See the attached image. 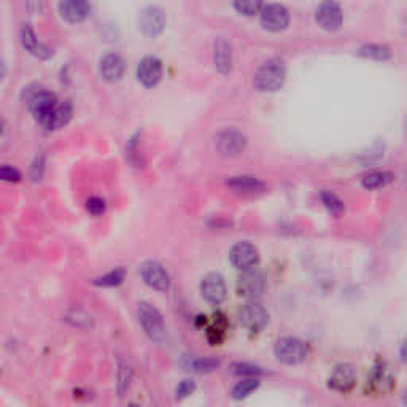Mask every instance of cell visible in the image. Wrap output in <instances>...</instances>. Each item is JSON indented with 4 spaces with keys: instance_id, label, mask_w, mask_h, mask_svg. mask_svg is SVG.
Instances as JSON below:
<instances>
[{
    "instance_id": "obj_1",
    "label": "cell",
    "mask_w": 407,
    "mask_h": 407,
    "mask_svg": "<svg viewBox=\"0 0 407 407\" xmlns=\"http://www.w3.org/2000/svg\"><path fill=\"white\" fill-rule=\"evenodd\" d=\"M23 100L31 110L35 121L48 130L51 113L58 104L56 95L40 84H31V86L24 88Z\"/></svg>"
},
{
    "instance_id": "obj_2",
    "label": "cell",
    "mask_w": 407,
    "mask_h": 407,
    "mask_svg": "<svg viewBox=\"0 0 407 407\" xmlns=\"http://www.w3.org/2000/svg\"><path fill=\"white\" fill-rule=\"evenodd\" d=\"M286 80V65L280 58H270L256 70L253 84L259 93H275L283 86Z\"/></svg>"
},
{
    "instance_id": "obj_3",
    "label": "cell",
    "mask_w": 407,
    "mask_h": 407,
    "mask_svg": "<svg viewBox=\"0 0 407 407\" xmlns=\"http://www.w3.org/2000/svg\"><path fill=\"white\" fill-rule=\"evenodd\" d=\"M137 318L142 326L145 334L150 339L161 342L165 338V321L163 314L150 303H139L137 305Z\"/></svg>"
},
{
    "instance_id": "obj_4",
    "label": "cell",
    "mask_w": 407,
    "mask_h": 407,
    "mask_svg": "<svg viewBox=\"0 0 407 407\" xmlns=\"http://www.w3.org/2000/svg\"><path fill=\"white\" fill-rule=\"evenodd\" d=\"M274 355L280 363L296 366L301 364L307 356V347L298 338H280L274 344Z\"/></svg>"
},
{
    "instance_id": "obj_5",
    "label": "cell",
    "mask_w": 407,
    "mask_h": 407,
    "mask_svg": "<svg viewBox=\"0 0 407 407\" xmlns=\"http://www.w3.org/2000/svg\"><path fill=\"white\" fill-rule=\"evenodd\" d=\"M247 143V135L235 128L223 129L215 135V148L223 156H239L245 152Z\"/></svg>"
},
{
    "instance_id": "obj_6",
    "label": "cell",
    "mask_w": 407,
    "mask_h": 407,
    "mask_svg": "<svg viewBox=\"0 0 407 407\" xmlns=\"http://www.w3.org/2000/svg\"><path fill=\"white\" fill-rule=\"evenodd\" d=\"M139 272L143 282L152 290L159 291V293H165V291L170 288V275L167 272V269H165L159 261H143V263L140 264Z\"/></svg>"
},
{
    "instance_id": "obj_7",
    "label": "cell",
    "mask_w": 407,
    "mask_h": 407,
    "mask_svg": "<svg viewBox=\"0 0 407 407\" xmlns=\"http://www.w3.org/2000/svg\"><path fill=\"white\" fill-rule=\"evenodd\" d=\"M137 21L139 29L145 37L156 38L158 35L163 34L167 18H165L164 10L158 7V5H148V7L140 10Z\"/></svg>"
},
{
    "instance_id": "obj_8",
    "label": "cell",
    "mask_w": 407,
    "mask_h": 407,
    "mask_svg": "<svg viewBox=\"0 0 407 407\" xmlns=\"http://www.w3.org/2000/svg\"><path fill=\"white\" fill-rule=\"evenodd\" d=\"M239 321L250 333H259L268 325L269 314L264 309V305H261L258 301H248L239 310Z\"/></svg>"
},
{
    "instance_id": "obj_9",
    "label": "cell",
    "mask_w": 407,
    "mask_h": 407,
    "mask_svg": "<svg viewBox=\"0 0 407 407\" xmlns=\"http://www.w3.org/2000/svg\"><path fill=\"white\" fill-rule=\"evenodd\" d=\"M261 26L269 32L285 31L290 24V13L282 3L263 5L259 12Z\"/></svg>"
},
{
    "instance_id": "obj_10",
    "label": "cell",
    "mask_w": 407,
    "mask_h": 407,
    "mask_svg": "<svg viewBox=\"0 0 407 407\" xmlns=\"http://www.w3.org/2000/svg\"><path fill=\"white\" fill-rule=\"evenodd\" d=\"M19 42H21V47L29 54H32L34 58L40 59V61H48V59L53 58V49L47 43L40 42L31 24H21V27H19Z\"/></svg>"
},
{
    "instance_id": "obj_11",
    "label": "cell",
    "mask_w": 407,
    "mask_h": 407,
    "mask_svg": "<svg viewBox=\"0 0 407 407\" xmlns=\"http://www.w3.org/2000/svg\"><path fill=\"white\" fill-rule=\"evenodd\" d=\"M137 82L145 88H153L163 78V62L156 56H145L140 59L135 70Z\"/></svg>"
},
{
    "instance_id": "obj_12",
    "label": "cell",
    "mask_w": 407,
    "mask_h": 407,
    "mask_svg": "<svg viewBox=\"0 0 407 407\" xmlns=\"http://www.w3.org/2000/svg\"><path fill=\"white\" fill-rule=\"evenodd\" d=\"M266 290V280L264 275L259 272V270L248 269L242 270V275H240L237 280V291L240 296L247 298L250 301H256L261 294L264 293Z\"/></svg>"
},
{
    "instance_id": "obj_13",
    "label": "cell",
    "mask_w": 407,
    "mask_h": 407,
    "mask_svg": "<svg viewBox=\"0 0 407 407\" xmlns=\"http://www.w3.org/2000/svg\"><path fill=\"white\" fill-rule=\"evenodd\" d=\"M200 294L209 304L218 305L226 299L228 290L223 275L218 272H210L200 280Z\"/></svg>"
},
{
    "instance_id": "obj_14",
    "label": "cell",
    "mask_w": 407,
    "mask_h": 407,
    "mask_svg": "<svg viewBox=\"0 0 407 407\" xmlns=\"http://www.w3.org/2000/svg\"><path fill=\"white\" fill-rule=\"evenodd\" d=\"M315 21L318 23V26L325 31L333 32L342 26L344 13L339 3L336 2H323L318 5L315 12Z\"/></svg>"
},
{
    "instance_id": "obj_15",
    "label": "cell",
    "mask_w": 407,
    "mask_h": 407,
    "mask_svg": "<svg viewBox=\"0 0 407 407\" xmlns=\"http://www.w3.org/2000/svg\"><path fill=\"white\" fill-rule=\"evenodd\" d=\"M229 261L240 270L253 269L259 263V251L250 242H237L229 250Z\"/></svg>"
},
{
    "instance_id": "obj_16",
    "label": "cell",
    "mask_w": 407,
    "mask_h": 407,
    "mask_svg": "<svg viewBox=\"0 0 407 407\" xmlns=\"http://www.w3.org/2000/svg\"><path fill=\"white\" fill-rule=\"evenodd\" d=\"M58 12L64 21L70 24H80L91 16L93 7L91 3L83 0H64L58 3Z\"/></svg>"
},
{
    "instance_id": "obj_17",
    "label": "cell",
    "mask_w": 407,
    "mask_h": 407,
    "mask_svg": "<svg viewBox=\"0 0 407 407\" xmlns=\"http://www.w3.org/2000/svg\"><path fill=\"white\" fill-rule=\"evenodd\" d=\"M126 72V62L118 53H107L99 61L100 78L108 83L119 82Z\"/></svg>"
},
{
    "instance_id": "obj_18",
    "label": "cell",
    "mask_w": 407,
    "mask_h": 407,
    "mask_svg": "<svg viewBox=\"0 0 407 407\" xmlns=\"http://www.w3.org/2000/svg\"><path fill=\"white\" fill-rule=\"evenodd\" d=\"M233 45L226 37H217L213 42V64L221 75H228L233 70Z\"/></svg>"
},
{
    "instance_id": "obj_19",
    "label": "cell",
    "mask_w": 407,
    "mask_h": 407,
    "mask_svg": "<svg viewBox=\"0 0 407 407\" xmlns=\"http://www.w3.org/2000/svg\"><path fill=\"white\" fill-rule=\"evenodd\" d=\"M329 386L336 391H349L353 388L356 382V374L351 364H338L329 375Z\"/></svg>"
},
{
    "instance_id": "obj_20",
    "label": "cell",
    "mask_w": 407,
    "mask_h": 407,
    "mask_svg": "<svg viewBox=\"0 0 407 407\" xmlns=\"http://www.w3.org/2000/svg\"><path fill=\"white\" fill-rule=\"evenodd\" d=\"M224 183L226 187L239 191V193L259 194L266 191V185L259 178L251 177V175H234V177L226 178Z\"/></svg>"
},
{
    "instance_id": "obj_21",
    "label": "cell",
    "mask_w": 407,
    "mask_h": 407,
    "mask_svg": "<svg viewBox=\"0 0 407 407\" xmlns=\"http://www.w3.org/2000/svg\"><path fill=\"white\" fill-rule=\"evenodd\" d=\"M73 117V105L70 100H61L56 104L53 113H51V119H49V128L48 130H58L62 129L64 126H67L70 123V119Z\"/></svg>"
},
{
    "instance_id": "obj_22",
    "label": "cell",
    "mask_w": 407,
    "mask_h": 407,
    "mask_svg": "<svg viewBox=\"0 0 407 407\" xmlns=\"http://www.w3.org/2000/svg\"><path fill=\"white\" fill-rule=\"evenodd\" d=\"M65 321L78 329H93L94 318L82 307H72L65 312Z\"/></svg>"
},
{
    "instance_id": "obj_23",
    "label": "cell",
    "mask_w": 407,
    "mask_h": 407,
    "mask_svg": "<svg viewBox=\"0 0 407 407\" xmlns=\"http://www.w3.org/2000/svg\"><path fill=\"white\" fill-rule=\"evenodd\" d=\"M396 175L393 172H386V170H377V172H369L361 178V185L366 189H379L384 188L391 182H395Z\"/></svg>"
},
{
    "instance_id": "obj_24",
    "label": "cell",
    "mask_w": 407,
    "mask_h": 407,
    "mask_svg": "<svg viewBox=\"0 0 407 407\" xmlns=\"http://www.w3.org/2000/svg\"><path fill=\"white\" fill-rule=\"evenodd\" d=\"M356 54L361 58L375 59V61H388L391 58L390 48L385 47V45H377V43L363 45V47L356 49Z\"/></svg>"
},
{
    "instance_id": "obj_25",
    "label": "cell",
    "mask_w": 407,
    "mask_h": 407,
    "mask_svg": "<svg viewBox=\"0 0 407 407\" xmlns=\"http://www.w3.org/2000/svg\"><path fill=\"white\" fill-rule=\"evenodd\" d=\"M126 279V270L124 268H117L110 272L100 275V277H95L93 280L94 286H100V288H113V286H118L124 282Z\"/></svg>"
},
{
    "instance_id": "obj_26",
    "label": "cell",
    "mask_w": 407,
    "mask_h": 407,
    "mask_svg": "<svg viewBox=\"0 0 407 407\" xmlns=\"http://www.w3.org/2000/svg\"><path fill=\"white\" fill-rule=\"evenodd\" d=\"M320 199H321V202H323L325 207L328 209V212L336 215V217H339V215L344 212L345 205L342 202V199H340L338 194H334L333 191L323 189L320 193Z\"/></svg>"
},
{
    "instance_id": "obj_27",
    "label": "cell",
    "mask_w": 407,
    "mask_h": 407,
    "mask_svg": "<svg viewBox=\"0 0 407 407\" xmlns=\"http://www.w3.org/2000/svg\"><path fill=\"white\" fill-rule=\"evenodd\" d=\"M259 386V380L255 379V377H250V379H244L240 380L237 385L233 388V399L235 401H240V399H245L247 396H250L253 391Z\"/></svg>"
},
{
    "instance_id": "obj_28",
    "label": "cell",
    "mask_w": 407,
    "mask_h": 407,
    "mask_svg": "<svg viewBox=\"0 0 407 407\" xmlns=\"http://www.w3.org/2000/svg\"><path fill=\"white\" fill-rule=\"evenodd\" d=\"M130 382H132V369H130V366L128 363H124V361H119V364H118V384H117L119 396H123L126 391L129 390Z\"/></svg>"
},
{
    "instance_id": "obj_29",
    "label": "cell",
    "mask_w": 407,
    "mask_h": 407,
    "mask_svg": "<svg viewBox=\"0 0 407 407\" xmlns=\"http://www.w3.org/2000/svg\"><path fill=\"white\" fill-rule=\"evenodd\" d=\"M263 5L264 3L258 2V0H237V2L233 3V7L239 14H244V16H253V14L261 12Z\"/></svg>"
},
{
    "instance_id": "obj_30",
    "label": "cell",
    "mask_w": 407,
    "mask_h": 407,
    "mask_svg": "<svg viewBox=\"0 0 407 407\" xmlns=\"http://www.w3.org/2000/svg\"><path fill=\"white\" fill-rule=\"evenodd\" d=\"M23 174L19 172L16 167L8 164H2L0 165V182H7V183H18L21 182Z\"/></svg>"
},
{
    "instance_id": "obj_31",
    "label": "cell",
    "mask_w": 407,
    "mask_h": 407,
    "mask_svg": "<svg viewBox=\"0 0 407 407\" xmlns=\"http://www.w3.org/2000/svg\"><path fill=\"white\" fill-rule=\"evenodd\" d=\"M29 174H31L32 182H40V180L43 178V174H45V154L43 153H40L34 158Z\"/></svg>"
},
{
    "instance_id": "obj_32",
    "label": "cell",
    "mask_w": 407,
    "mask_h": 407,
    "mask_svg": "<svg viewBox=\"0 0 407 407\" xmlns=\"http://www.w3.org/2000/svg\"><path fill=\"white\" fill-rule=\"evenodd\" d=\"M191 366H193L196 373H210V371L218 368L220 361L215 358H198L191 363Z\"/></svg>"
},
{
    "instance_id": "obj_33",
    "label": "cell",
    "mask_w": 407,
    "mask_h": 407,
    "mask_svg": "<svg viewBox=\"0 0 407 407\" xmlns=\"http://www.w3.org/2000/svg\"><path fill=\"white\" fill-rule=\"evenodd\" d=\"M105 209H107V204H105V200L102 198H99V196H93V198H89L86 200V210L93 217H100V215H104Z\"/></svg>"
},
{
    "instance_id": "obj_34",
    "label": "cell",
    "mask_w": 407,
    "mask_h": 407,
    "mask_svg": "<svg viewBox=\"0 0 407 407\" xmlns=\"http://www.w3.org/2000/svg\"><path fill=\"white\" fill-rule=\"evenodd\" d=\"M231 369H233V373L237 375H250V377L259 375L261 373H263L258 366L250 364V363H234L233 366H231Z\"/></svg>"
},
{
    "instance_id": "obj_35",
    "label": "cell",
    "mask_w": 407,
    "mask_h": 407,
    "mask_svg": "<svg viewBox=\"0 0 407 407\" xmlns=\"http://www.w3.org/2000/svg\"><path fill=\"white\" fill-rule=\"evenodd\" d=\"M194 390H196V382L191 379H185L178 384L177 390H175V396H177V399L188 398L189 395L194 393Z\"/></svg>"
},
{
    "instance_id": "obj_36",
    "label": "cell",
    "mask_w": 407,
    "mask_h": 407,
    "mask_svg": "<svg viewBox=\"0 0 407 407\" xmlns=\"http://www.w3.org/2000/svg\"><path fill=\"white\" fill-rule=\"evenodd\" d=\"M223 338H224V329L220 328L218 325L212 326V328L207 331V339L212 345H218L221 340H223Z\"/></svg>"
},
{
    "instance_id": "obj_37",
    "label": "cell",
    "mask_w": 407,
    "mask_h": 407,
    "mask_svg": "<svg viewBox=\"0 0 407 407\" xmlns=\"http://www.w3.org/2000/svg\"><path fill=\"white\" fill-rule=\"evenodd\" d=\"M5 77H7V65H5L3 59H0V83L3 82Z\"/></svg>"
},
{
    "instance_id": "obj_38",
    "label": "cell",
    "mask_w": 407,
    "mask_h": 407,
    "mask_svg": "<svg viewBox=\"0 0 407 407\" xmlns=\"http://www.w3.org/2000/svg\"><path fill=\"white\" fill-rule=\"evenodd\" d=\"M3 130H5V123L2 121V119H0V135L3 134Z\"/></svg>"
},
{
    "instance_id": "obj_39",
    "label": "cell",
    "mask_w": 407,
    "mask_h": 407,
    "mask_svg": "<svg viewBox=\"0 0 407 407\" xmlns=\"http://www.w3.org/2000/svg\"><path fill=\"white\" fill-rule=\"evenodd\" d=\"M129 407H142V406H137V404H130Z\"/></svg>"
}]
</instances>
